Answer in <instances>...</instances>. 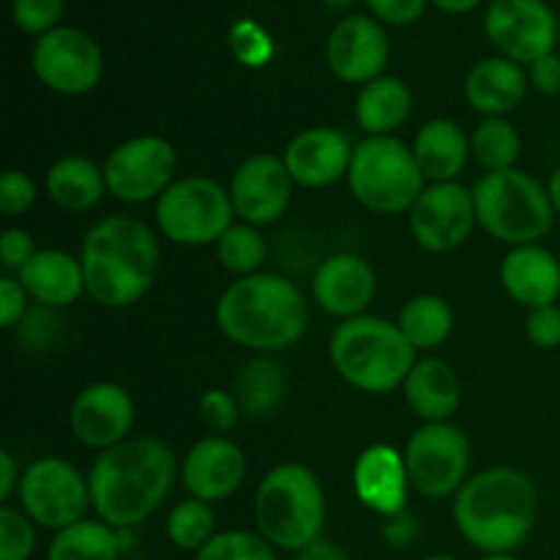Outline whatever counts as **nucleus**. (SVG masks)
<instances>
[{"label": "nucleus", "instance_id": "1", "mask_svg": "<svg viewBox=\"0 0 560 560\" xmlns=\"http://www.w3.org/2000/svg\"><path fill=\"white\" fill-rule=\"evenodd\" d=\"M175 485V457L159 438H126L93 463L91 506L109 528H135L151 517Z\"/></svg>", "mask_w": 560, "mask_h": 560}, {"label": "nucleus", "instance_id": "2", "mask_svg": "<svg viewBox=\"0 0 560 560\" xmlns=\"http://www.w3.org/2000/svg\"><path fill=\"white\" fill-rule=\"evenodd\" d=\"M80 262L88 295L107 310H124L156 282L159 244L140 219L107 217L88 230Z\"/></svg>", "mask_w": 560, "mask_h": 560}, {"label": "nucleus", "instance_id": "3", "mask_svg": "<svg viewBox=\"0 0 560 560\" xmlns=\"http://www.w3.org/2000/svg\"><path fill=\"white\" fill-rule=\"evenodd\" d=\"M539 495L523 470L490 468L463 485L454 501V523L476 550L512 552L528 539Z\"/></svg>", "mask_w": 560, "mask_h": 560}, {"label": "nucleus", "instance_id": "4", "mask_svg": "<svg viewBox=\"0 0 560 560\" xmlns=\"http://www.w3.org/2000/svg\"><path fill=\"white\" fill-rule=\"evenodd\" d=\"M217 323L224 337L241 348L284 350L304 337L310 310L301 290L284 277L252 273L224 290Z\"/></svg>", "mask_w": 560, "mask_h": 560}, {"label": "nucleus", "instance_id": "5", "mask_svg": "<svg viewBox=\"0 0 560 560\" xmlns=\"http://www.w3.org/2000/svg\"><path fill=\"white\" fill-rule=\"evenodd\" d=\"M328 353L350 386L370 394H388L402 386L416 364V348L399 326L375 315L350 317L337 326Z\"/></svg>", "mask_w": 560, "mask_h": 560}, {"label": "nucleus", "instance_id": "6", "mask_svg": "<svg viewBox=\"0 0 560 560\" xmlns=\"http://www.w3.org/2000/svg\"><path fill=\"white\" fill-rule=\"evenodd\" d=\"M255 520L262 539L288 552H301L320 539L326 495L304 465H277L255 492Z\"/></svg>", "mask_w": 560, "mask_h": 560}, {"label": "nucleus", "instance_id": "7", "mask_svg": "<svg viewBox=\"0 0 560 560\" xmlns=\"http://www.w3.org/2000/svg\"><path fill=\"white\" fill-rule=\"evenodd\" d=\"M474 202L476 222L503 244H536L556 219L547 186L517 167L479 178L474 186Z\"/></svg>", "mask_w": 560, "mask_h": 560}, {"label": "nucleus", "instance_id": "8", "mask_svg": "<svg viewBox=\"0 0 560 560\" xmlns=\"http://www.w3.org/2000/svg\"><path fill=\"white\" fill-rule=\"evenodd\" d=\"M350 191L375 213H410L424 191V173L413 148L397 137H366L353 148L348 170Z\"/></svg>", "mask_w": 560, "mask_h": 560}, {"label": "nucleus", "instance_id": "9", "mask_svg": "<svg viewBox=\"0 0 560 560\" xmlns=\"http://www.w3.org/2000/svg\"><path fill=\"white\" fill-rule=\"evenodd\" d=\"M233 217L230 189L206 175L175 180L156 202L159 230L180 246L217 244L233 228Z\"/></svg>", "mask_w": 560, "mask_h": 560}, {"label": "nucleus", "instance_id": "10", "mask_svg": "<svg viewBox=\"0 0 560 560\" xmlns=\"http://www.w3.org/2000/svg\"><path fill=\"white\" fill-rule=\"evenodd\" d=\"M468 463V438L448 421L419 427L405 446L410 487L424 498H446L463 490Z\"/></svg>", "mask_w": 560, "mask_h": 560}, {"label": "nucleus", "instance_id": "11", "mask_svg": "<svg viewBox=\"0 0 560 560\" xmlns=\"http://www.w3.org/2000/svg\"><path fill=\"white\" fill-rule=\"evenodd\" d=\"M22 509L36 525L63 530L85 520L91 487L80 470L58 457H42L20 479Z\"/></svg>", "mask_w": 560, "mask_h": 560}, {"label": "nucleus", "instance_id": "12", "mask_svg": "<svg viewBox=\"0 0 560 560\" xmlns=\"http://www.w3.org/2000/svg\"><path fill=\"white\" fill-rule=\"evenodd\" d=\"M31 66L44 88L63 96H82L93 91L104 74L98 44L85 31L71 25H58L38 36L33 44Z\"/></svg>", "mask_w": 560, "mask_h": 560}, {"label": "nucleus", "instance_id": "13", "mask_svg": "<svg viewBox=\"0 0 560 560\" xmlns=\"http://www.w3.org/2000/svg\"><path fill=\"white\" fill-rule=\"evenodd\" d=\"M178 167L175 148L164 137H135L115 148L104 162L107 191L120 202H148L162 197L175 184L173 175Z\"/></svg>", "mask_w": 560, "mask_h": 560}, {"label": "nucleus", "instance_id": "14", "mask_svg": "<svg viewBox=\"0 0 560 560\" xmlns=\"http://www.w3.org/2000/svg\"><path fill=\"white\" fill-rule=\"evenodd\" d=\"M485 31L503 58L530 66L556 52L558 16L545 0H492Z\"/></svg>", "mask_w": 560, "mask_h": 560}, {"label": "nucleus", "instance_id": "15", "mask_svg": "<svg viewBox=\"0 0 560 560\" xmlns=\"http://www.w3.org/2000/svg\"><path fill=\"white\" fill-rule=\"evenodd\" d=\"M410 233L416 244L427 252H454L468 241L476 224L474 191L457 180L432 184L421 191L416 206L410 208Z\"/></svg>", "mask_w": 560, "mask_h": 560}, {"label": "nucleus", "instance_id": "16", "mask_svg": "<svg viewBox=\"0 0 560 560\" xmlns=\"http://www.w3.org/2000/svg\"><path fill=\"white\" fill-rule=\"evenodd\" d=\"M293 184L295 180L290 178L284 159L271 156V153L246 159L230 180V200H233L235 217H241L252 228L273 224L290 206Z\"/></svg>", "mask_w": 560, "mask_h": 560}, {"label": "nucleus", "instance_id": "17", "mask_svg": "<svg viewBox=\"0 0 560 560\" xmlns=\"http://www.w3.org/2000/svg\"><path fill=\"white\" fill-rule=\"evenodd\" d=\"M328 69L350 85H370L383 77L388 63V36L381 22L364 14H350L331 31L326 44Z\"/></svg>", "mask_w": 560, "mask_h": 560}, {"label": "nucleus", "instance_id": "18", "mask_svg": "<svg viewBox=\"0 0 560 560\" xmlns=\"http://www.w3.org/2000/svg\"><path fill=\"white\" fill-rule=\"evenodd\" d=\"M135 424V402L131 394L118 383H93L82 388L71 405V430L77 441L91 448L118 446L129 438Z\"/></svg>", "mask_w": 560, "mask_h": 560}, {"label": "nucleus", "instance_id": "19", "mask_svg": "<svg viewBox=\"0 0 560 560\" xmlns=\"http://www.w3.org/2000/svg\"><path fill=\"white\" fill-rule=\"evenodd\" d=\"M246 476V457L238 443L222 435L202 438L184 457L180 479L197 501H224L241 487Z\"/></svg>", "mask_w": 560, "mask_h": 560}, {"label": "nucleus", "instance_id": "20", "mask_svg": "<svg viewBox=\"0 0 560 560\" xmlns=\"http://www.w3.org/2000/svg\"><path fill=\"white\" fill-rule=\"evenodd\" d=\"M353 148L348 137L337 129H317L301 131L284 151V164L290 170V178L306 189H323L328 184H337L342 175H348Z\"/></svg>", "mask_w": 560, "mask_h": 560}, {"label": "nucleus", "instance_id": "21", "mask_svg": "<svg viewBox=\"0 0 560 560\" xmlns=\"http://www.w3.org/2000/svg\"><path fill=\"white\" fill-rule=\"evenodd\" d=\"M377 279L370 262L359 255H334L317 268L315 282H312V293L315 301L337 317H359L364 315L366 306L375 299Z\"/></svg>", "mask_w": 560, "mask_h": 560}, {"label": "nucleus", "instance_id": "22", "mask_svg": "<svg viewBox=\"0 0 560 560\" xmlns=\"http://www.w3.org/2000/svg\"><path fill=\"white\" fill-rule=\"evenodd\" d=\"M408 468L405 454L392 446H370L353 468V490L359 501L383 517H399L408 503Z\"/></svg>", "mask_w": 560, "mask_h": 560}, {"label": "nucleus", "instance_id": "23", "mask_svg": "<svg viewBox=\"0 0 560 560\" xmlns=\"http://www.w3.org/2000/svg\"><path fill=\"white\" fill-rule=\"evenodd\" d=\"M501 282L506 293L528 310L550 306L560 295V262L545 246H514L503 257Z\"/></svg>", "mask_w": 560, "mask_h": 560}, {"label": "nucleus", "instance_id": "24", "mask_svg": "<svg viewBox=\"0 0 560 560\" xmlns=\"http://www.w3.org/2000/svg\"><path fill=\"white\" fill-rule=\"evenodd\" d=\"M528 91V77L523 66L503 58H485L465 77V98L476 113L487 118H503L523 104Z\"/></svg>", "mask_w": 560, "mask_h": 560}, {"label": "nucleus", "instance_id": "25", "mask_svg": "<svg viewBox=\"0 0 560 560\" xmlns=\"http://www.w3.org/2000/svg\"><path fill=\"white\" fill-rule=\"evenodd\" d=\"M20 284L42 306L74 304L85 290L80 257L60 249H38L20 271Z\"/></svg>", "mask_w": 560, "mask_h": 560}, {"label": "nucleus", "instance_id": "26", "mask_svg": "<svg viewBox=\"0 0 560 560\" xmlns=\"http://www.w3.org/2000/svg\"><path fill=\"white\" fill-rule=\"evenodd\" d=\"M402 388L408 408L416 416H421L427 424L452 419L459 408V399H463L457 372L441 359L416 361L410 375L405 377Z\"/></svg>", "mask_w": 560, "mask_h": 560}, {"label": "nucleus", "instance_id": "27", "mask_svg": "<svg viewBox=\"0 0 560 560\" xmlns=\"http://www.w3.org/2000/svg\"><path fill=\"white\" fill-rule=\"evenodd\" d=\"M470 142L454 120L435 118L427 120L413 142V156L421 173L432 184H448L463 173L468 162Z\"/></svg>", "mask_w": 560, "mask_h": 560}, {"label": "nucleus", "instance_id": "28", "mask_svg": "<svg viewBox=\"0 0 560 560\" xmlns=\"http://www.w3.org/2000/svg\"><path fill=\"white\" fill-rule=\"evenodd\" d=\"M413 93L399 77H377L355 98V120L370 137H392L408 120Z\"/></svg>", "mask_w": 560, "mask_h": 560}, {"label": "nucleus", "instance_id": "29", "mask_svg": "<svg viewBox=\"0 0 560 560\" xmlns=\"http://www.w3.org/2000/svg\"><path fill=\"white\" fill-rule=\"evenodd\" d=\"M107 191L104 170H98L85 156H63L49 167L47 173V195L63 211H88L98 206V200Z\"/></svg>", "mask_w": 560, "mask_h": 560}, {"label": "nucleus", "instance_id": "30", "mask_svg": "<svg viewBox=\"0 0 560 560\" xmlns=\"http://www.w3.org/2000/svg\"><path fill=\"white\" fill-rule=\"evenodd\" d=\"M120 552L118 530L102 520H80L55 534L47 560H118Z\"/></svg>", "mask_w": 560, "mask_h": 560}, {"label": "nucleus", "instance_id": "31", "mask_svg": "<svg viewBox=\"0 0 560 560\" xmlns=\"http://www.w3.org/2000/svg\"><path fill=\"white\" fill-rule=\"evenodd\" d=\"M397 326L416 350H432L452 334L454 312L438 295H416L402 306Z\"/></svg>", "mask_w": 560, "mask_h": 560}, {"label": "nucleus", "instance_id": "32", "mask_svg": "<svg viewBox=\"0 0 560 560\" xmlns=\"http://www.w3.org/2000/svg\"><path fill=\"white\" fill-rule=\"evenodd\" d=\"M235 392H238L235 394L238 408L252 419H262V416H271L279 408L284 392H288V383H284V375L273 361L255 359L241 370L238 381H235Z\"/></svg>", "mask_w": 560, "mask_h": 560}, {"label": "nucleus", "instance_id": "33", "mask_svg": "<svg viewBox=\"0 0 560 560\" xmlns=\"http://www.w3.org/2000/svg\"><path fill=\"white\" fill-rule=\"evenodd\" d=\"M520 135L506 118H487L476 126L470 137V153L487 173H503L514 170L520 159Z\"/></svg>", "mask_w": 560, "mask_h": 560}, {"label": "nucleus", "instance_id": "34", "mask_svg": "<svg viewBox=\"0 0 560 560\" xmlns=\"http://www.w3.org/2000/svg\"><path fill=\"white\" fill-rule=\"evenodd\" d=\"M213 528H217V517H213L211 506L206 501H197V498L175 503L167 517V536L180 550L200 552L217 536Z\"/></svg>", "mask_w": 560, "mask_h": 560}, {"label": "nucleus", "instance_id": "35", "mask_svg": "<svg viewBox=\"0 0 560 560\" xmlns=\"http://www.w3.org/2000/svg\"><path fill=\"white\" fill-rule=\"evenodd\" d=\"M217 255L228 271L238 273V277H252L260 271L262 260H266V241L252 224H233L217 241Z\"/></svg>", "mask_w": 560, "mask_h": 560}, {"label": "nucleus", "instance_id": "36", "mask_svg": "<svg viewBox=\"0 0 560 560\" xmlns=\"http://www.w3.org/2000/svg\"><path fill=\"white\" fill-rule=\"evenodd\" d=\"M195 560H277L271 545L260 534L249 530H224L217 534Z\"/></svg>", "mask_w": 560, "mask_h": 560}, {"label": "nucleus", "instance_id": "37", "mask_svg": "<svg viewBox=\"0 0 560 560\" xmlns=\"http://www.w3.org/2000/svg\"><path fill=\"white\" fill-rule=\"evenodd\" d=\"M36 550L33 520L16 509H0V560H27Z\"/></svg>", "mask_w": 560, "mask_h": 560}, {"label": "nucleus", "instance_id": "38", "mask_svg": "<svg viewBox=\"0 0 560 560\" xmlns=\"http://www.w3.org/2000/svg\"><path fill=\"white\" fill-rule=\"evenodd\" d=\"M66 11V0H11V16L22 33L44 36L55 31Z\"/></svg>", "mask_w": 560, "mask_h": 560}, {"label": "nucleus", "instance_id": "39", "mask_svg": "<svg viewBox=\"0 0 560 560\" xmlns=\"http://www.w3.org/2000/svg\"><path fill=\"white\" fill-rule=\"evenodd\" d=\"M230 42H233L235 58L246 66H262L271 58V38H268L266 31H262L260 25H255L252 20L238 22V25L233 27Z\"/></svg>", "mask_w": 560, "mask_h": 560}, {"label": "nucleus", "instance_id": "40", "mask_svg": "<svg viewBox=\"0 0 560 560\" xmlns=\"http://www.w3.org/2000/svg\"><path fill=\"white\" fill-rule=\"evenodd\" d=\"M36 200V184L31 175L20 173V170H5L0 178V211L5 217H20Z\"/></svg>", "mask_w": 560, "mask_h": 560}, {"label": "nucleus", "instance_id": "41", "mask_svg": "<svg viewBox=\"0 0 560 560\" xmlns=\"http://www.w3.org/2000/svg\"><path fill=\"white\" fill-rule=\"evenodd\" d=\"M200 416L213 432H230L238 421V399L228 392H206L200 397Z\"/></svg>", "mask_w": 560, "mask_h": 560}, {"label": "nucleus", "instance_id": "42", "mask_svg": "<svg viewBox=\"0 0 560 560\" xmlns=\"http://www.w3.org/2000/svg\"><path fill=\"white\" fill-rule=\"evenodd\" d=\"M525 331L528 339L536 348L552 350L560 345V310L556 304L539 306V310H530L528 323H525Z\"/></svg>", "mask_w": 560, "mask_h": 560}, {"label": "nucleus", "instance_id": "43", "mask_svg": "<svg viewBox=\"0 0 560 560\" xmlns=\"http://www.w3.org/2000/svg\"><path fill=\"white\" fill-rule=\"evenodd\" d=\"M427 3L430 0H366L372 16L377 22H386V25H413L416 20H421Z\"/></svg>", "mask_w": 560, "mask_h": 560}, {"label": "nucleus", "instance_id": "44", "mask_svg": "<svg viewBox=\"0 0 560 560\" xmlns=\"http://www.w3.org/2000/svg\"><path fill=\"white\" fill-rule=\"evenodd\" d=\"M36 252L38 249L33 246L31 235L20 228L5 230L3 238H0V257H3V266L9 268V271H22Z\"/></svg>", "mask_w": 560, "mask_h": 560}, {"label": "nucleus", "instance_id": "45", "mask_svg": "<svg viewBox=\"0 0 560 560\" xmlns=\"http://www.w3.org/2000/svg\"><path fill=\"white\" fill-rule=\"evenodd\" d=\"M27 310V293L20 284V279L3 277L0 279V323L3 328L16 326L25 317Z\"/></svg>", "mask_w": 560, "mask_h": 560}, {"label": "nucleus", "instance_id": "46", "mask_svg": "<svg viewBox=\"0 0 560 560\" xmlns=\"http://www.w3.org/2000/svg\"><path fill=\"white\" fill-rule=\"evenodd\" d=\"M528 82L541 96H558L560 93V55L550 52L528 66Z\"/></svg>", "mask_w": 560, "mask_h": 560}, {"label": "nucleus", "instance_id": "47", "mask_svg": "<svg viewBox=\"0 0 560 560\" xmlns=\"http://www.w3.org/2000/svg\"><path fill=\"white\" fill-rule=\"evenodd\" d=\"M295 560H350V556L342 547L334 545V541L317 539L312 541L310 547H304L301 552H295Z\"/></svg>", "mask_w": 560, "mask_h": 560}, {"label": "nucleus", "instance_id": "48", "mask_svg": "<svg viewBox=\"0 0 560 560\" xmlns=\"http://www.w3.org/2000/svg\"><path fill=\"white\" fill-rule=\"evenodd\" d=\"M16 487V465L9 452H0V501H9Z\"/></svg>", "mask_w": 560, "mask_h": 560}, {"label": "nucleus", "instance_id": "49", "mask_svg": "<svg viewBox=\"0 0 560 560\" xmlns=\"http://www.w3.org/2000/svg\"><path fill=\"white\" fill-rule=\"evenodd\" d=\"M435 9H441L443 14H468L474 11L481 0H430Z\"/></svg>", "mask_w": 560, "mask_h": 560}, {"label": "nucleus", "instance_id": "50", "mask_svg": "<svg viewBox=\"0 0 560 560\" xmlns=\"http://www.w3.org/2000/svg\"><path fill=\"white\" fill-rule=\"evenodd\" d=\"M547 191H550L552 208H556V213H560V167L556 170V173H552L550 186H547Z\"/></svg>", "mask_w": 560, "mask_h": 560}, {"label": "nucleus", "instance_id": "51", "mask_svg": "<svg viewBox=\"0 0 560 560\" xmlns=\"http://www.w3.org/2000/svg\"><path fill=\"white\" fill-rule=\"evenodd\" d=\"M355 0H323V5H326V9H331V11H342V9H348V5H353Z\"/></svg>", "mask_w": 560, "mask_h": 560}, {"label": "nucleus", "instance_id": "52", "mask_svg": "<svg viewBox=\"0 0 560 560\" xmlns=\"http://www.w3.org/2000/svg\"><path fill=\"white\" fill-rule=\"evenodd\" d=\"M481 560H517V558L509 556V552H495V556H487V558H481Z\"/></svg>", "mask_w": 560, "mask_h": 560}, {"label": "nucleus", "instance_id": "53", "mask_svg": "<svg viewBox=\"0 0 560 560\" xmlns=\"http://www.w3.org/2000/svg\"><path fill=\"white\" fill-rule=\"evenodd\" d=\"M424 560H457V558H452V556H430V558H424Z\"/></svg>", "mask_w": 560, "mask_h": 560}]
</instances>
